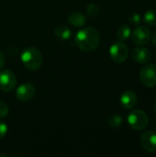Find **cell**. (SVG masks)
<instances>
[{
    "mask_svg": "<svg viewBox=\"0 0 156 157\" xmlns=\"http://www.w3.org/2000/svg\"><path fill=\"white\" fill-rule=\"evenodd\" d=\"M100 42L98 31L92 27L80 29L75 35V43L77 47L84 52H92L96 50Z\"/></svg>",
    "mask_w": 156,
    "mask_h": 157,
    "instance_id": "1",
    "label": "cell"
},
{
    "mask_svg": "<svg viewBox=\"0 0 156 157\" xmlns=\"http://www.w3.org/2000/svg\"><path fill=\"white\" fill-rule=\"evenodd\" d=\"M20 59L23 65L30 71L40 69L43 60L40 52L35 47H27L24 49L20 54Z\"/></svg>",
    "mask_w": 156,
    "mask_h": 157,
    "instance_id": "2",
    "label": "cell"
},
{
    "mask_svg": "<svg viewBox=\"0 0 156 157\" xmlns=\"http://www.w3.org/2000/svg\"><path fill=\"white\" fill-rule=\"evenodd\" d=\"M128 123L133 130L142 131L148 126L149 119L144 111L142 109H135L129 114Z\"/></svg>",
    "mask_w": 156,
    "mask_h": 157,
    "instance_id": "3",
    "label": "cell"
},
{
    "mask_svg": "<svg viewBox=\"0 0 156 157\" xmlns=\"http://www.w3.org/2000/svg\"><path fill=\"white\" fill-rule=\"evenodd\" d=\"M109 54L111 59L117 63H124L129 55L128 47L122 41H117L113 43L109 48Z\"/></svg>",
    "mask_w": 156,
    "mask_h": 157,
    "instance_id": "4",
    "label": "cell"
},
{
    "mask_svg": "<svg viewBox=\"0 0 156 157\" xmlns=\"http://www.w3.org/2000/svg\"><path fill=\"white\" fill-rule=\"evenodd\" d=\"M140 80L146 87H154L156 86V64H146L140 72Z\"/></svg>",
    "mask_w": 156,
    "mask_h": 157,
    "instance_id": "5",
    "label": "cell"
},
{
    "mask_svg": "<svg viewBox=\"0 0 156 157\" xmlns=\"http://www.w3.org/2000/svg\"><path fill=\"white\" fill-rule=\"evenodd\" d=\"M17 86V77L9 70L0 72V89L5 92L12 91Z\"/></svg>",
    "mask_w": 156,
    "mask_h": 157,
    "instance_id": "6",
    "label": "cell"
},
{
    "mask_svg": "<svg viewBox=\"0 0 156 157\" xmlns=\"http://www.w3.org/2000/svg\"><path fill=\"white\" fill-rule=\"evenodd\" d=\"M131 39L133 43L136 45L139 46L145 45L151 40V31L145 26H139L132 32Z\"/></svg>",
    "mask_w": 156,
    "mask_h": 157,
    "instance_id": "7",
    "label": "cell"
},
{
    "mask_svg": "<svg viewBox=\"0 0 156 157\" xmlns=\"http://www.w3.org/2000/svg\"><path fill=\"white\" fill-rule=\"evenodd\" d=\"M35 87L31 83H25L19 86L16 91V97L17 100L21 102H28L35 96Z\"/></svg>",
    "mask_w": 156,
    "mask_h": 157,
    "instance_id": "8",
    "label": "cell"
},
{
    "mask_svg": "<svg viewBox=\"0 0 156 157\" xmlns=\"http://www.w3.org/2000/svg\"><path fill=\"white\" fill-rule=\"evenodd\" d=\"M142 147L147 152H156V132L154 131H147L141 136Z\"/></svg>",
    "mask_w": 156,
    "mask_h": 157,
    "instance_id": "9",
    "label": "cell"
},
{
    "mask_svg": "<svg viewBox=\"0 0 156 157\" xmlns=\"http://www.w3.org/2000/svg\"><path fill=\"white\" fill-rule=\"evenodd\" d=\"M132 59L138 63H146L151 59V52L147 48L137 47L132 50Z\"/></svg>",
    "mask_w": 156,
    "mask_h": 157,
    "instance_id": "10",
    "label": "cell"
},
{
    "mask_svg": "<svg viewBox=\"0 0 156 157\" xmlns=\"http://www.w3.org/2000/svg\"><path fill=\"white\" fill-rule=\"evenodd\" d=\"M137 102H138L137 95L131 90L125 91L120 97V104L126 109H132L137 104Z\"/></svg>",
    "mask_w": 156,
    "mask_h": 157,
    "instance_id": "11",
    "label": "cell"
},
{
    "mask_svg": "<svg viewBox=\"0 0 156 157\" xmlns=\"http://www.w3.org/2000/svg\"><path fill=\"white\" fill-rule=\"evenodd\" d=\"M68 22L72 26L76 27V28H79V27L85 26V24L86 22V17L82 13L74 12V13H72L68 17Z\"/></svg>",
    "mask_w": 156,
    "mask_h": 157,
    "instance_id": "12",
    "label": "cell"
},
{
    "mask_svg": "<svg viewBox=\"0 0 156 157\" xmlns=\"http://www.w3.org/2000/svg\"><path fill=\"white\" fill-rule=\"evenodd\" d=\"M54 34H55V36H56V38L58 40H68L72 36V31L67 26L62 25V26H58L54 29Z\"/></svg>",
    "mask_w": 156,
    "mask_h": 157,
    "instance_id": "13",
    "label": "cell"
},
{
    "mask_svg": "<svg viewBox=\"0 0 156 157\" xmlns=\"http://www.w3.org/2000/svg\"><path fill=\"white\" fill-rule=\"evenodd\" d=\"M131 35V29L130 26H128V25H122L118 29V32H117V37L120 41L127 40Z\"/></svg>",
    "mask_w": 156,
    "mask_h": 157,
    "instance_id": "14",
    "label": "cell"
},
{
    "mask_svg": "<svg viewBox=\"0 0 156 157\" xmlns=\"http://www.w3.org/2000/svg\"><path fill=\"white\" fill-rule=\"evenodd\" d=\"M143 21L148 26L156 25V9H149L144 13Z\"/></svg>",
    "mask_w": 156,
    "mask_h": 157,
    "instance_id": "15",
    "label": "cell"
},
{
    "mask_svg": "<svg viewBox=\"0 0 156 157\" xmlns=\"http://www.w3.org/2000/svg\"><path fill=\"white\" fill-rule=\"evenodd\" d=\"M108 123L109 127H111L113 129H118L123 124V119L120 115L115 114V115H112L108 118Z\"/></svg>",
    "mask_w": 156,
    "mask_h": 157,
    "instance_id": "16",
    "label": "cell"
},
{
    "mask_svg": "<svg viewBox=\"0 0 156 157\" xmlns=\"http://www.w3.org/2000/svg\"><path fill=\"white\" fill-rule=\"evenodd\" d=\"M86 12L89 16L91 17H95L98 14L99 12V8L96 4H89L86 6Z\"/></svg>",
    "mask_w": 156,
    "mask_h": 157,
    "instance_id": "17",
    "label": "cell"
},
{
    "mask_svg": "<svg viewBox=\"0 0 156 157\" xmlns=\"http://www.w3.org/2000/svg\"><path fill=\"white\" fill-rule=\"evenodd\" d=\"M130 22L132 24V25H134V26H138V25H140V23H141V20H142V17H141V16H140V14H138V13H133V14H131V16H130Z\"/></svg>",
    "mask_w": 156,
    "mask_h": 157,
    "instance_id": "18",
    "label": "cell"
},
{
    "mask_svg": "<svg viewBox=\"0 0 156 157\" xmlns=\"http://www.w3.org/2000/svg\"><path fill=\"white\" fill-rule=\"evenodd\" d=\"M8 112H9V109H8L7 105L2 101H0V119L6 117Z\"/></svg>",
    "mask_w": 156,
    "mask_h": 157,
    "instance_id": "19",
    "label": "cell"
},
{
    "mask_svg": "<svg viewBox=\"0 0 156 157\" xmlns=\"http://www.w3.org/2000/svg\"><path fill=\"white\" fill-rule=\"evenodd\" d=\"M7 126L6 124H5L4 122L0 121V139L4 138L6 136V134L7 133Z\"/></svg>",
    "mask_w": 156,
    "mask_h": 157,
    "instance_id": "20",
    "label": "cell"
},
{
    "mask_svg": "<svg viewBox=\"0 0 156 157\" xmlns=\"http://www.w3.org/2000/svg\"><path fill=\"white\" fill-rule=\"evenodd\" d=\"M7 52H8L11 55H17V53L18 52L17 49L16 47H14V46H11V47L7 50Z\"/></svg>",
    "mask_w": 156,
    "mask_h": 157,
    "instance_id": "21",
    "label": "cell"
},
{
    "mask_svg": "<svg viewBox=\"0 0 156 157\" xmlns=\"http://www.w3.org/2000/svg\"><path fill=\"white\" fill-rule=\"evenodd\" d=\"M5 62H6L5 55H4V53L0 51V68L3 67V65L5 64Z\"/></svg>",
    "mask_w": 156,
    "mask_h": 157,
    "instance_id": "22",
    "label": "cell"
},
{
    "mask_svg": "<svg viewBox=\"0 0 156 157\" xmlns=\"http://www.w3.org/2000/svg\"><path fill=\"white\" fill-rule=\"evenodd\" d=\"M152 41H153V45H154V47L156 49V32H154V35H153Z\"/></svg>",
    "mask_w": 156,
    "mask_h": 157,
    "instance_id": "23",
    "label": "cell"
},
{
    "mask_svg": "<svg viewBox=\"0 0 156 157\" xmlns=\"http://www.w3.org/2000/svg\"><path fill=\"white\" fill-rule=\"evenodd\" d=\"M154 110H155V112H156V101H155V104H154Z\"/></svg>",
    "mask_w": 156,
    "mask_h": 157,
    "instance_id": "24",
    "label": "cell"
}]
</instances>
